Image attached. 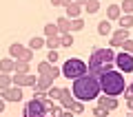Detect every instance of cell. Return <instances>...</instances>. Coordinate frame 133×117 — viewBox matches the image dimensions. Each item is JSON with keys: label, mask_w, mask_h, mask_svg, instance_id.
Here are the masks:
<instances>
[{"label": "cell", "mask_w": 133, "mask_h": 117, "mask_svg": "<svg viewBox=\"0 0 133 117\" xmlns=\"http://www.w3.org/2000/svg\"><path fill=\"white\" fill-rule=\"evenodd\" d=\"M71 91H73V97H76L78 102H93V99H98L100 93H102L100 77L87 73V75H82V77H78V80H73Z\"/></svg>", "instance_id": "1"}, {"label": "cell", "mask_w": 133, "mask_h": 117, "mask_svg": "<svg viewBox=\"0 0 133 117\" xmlns=\"http://www.w3.org/2000/svg\"><path fill=\"white\" fill-rule=\"evenodd\" d=\"M115 64V53L113 49H95L93 53H91L89 57V73L95 75V77H100L102 73H107V71H111V66Z\"/></svg>", "instance_id": "2"}, {"label": "cell", "mask_w": 133, "mask_h": 117, "mask_svg": "<svg viewBox=\"0 0 133 117\" xmlns=\"http://www.w3.org/2000/svg\"><path fill=\"white\" fill-rule=\"evenodd\" d=\"M100 86H102V93L109 95V97H118L127 91V84H124V73L120 71H107V73L100 75Z\"/></svg>", "instance_id": "3"}, {"label": "cell", "mask_w": 133, "mask_h": 117, "mask_svg": "<svg viewBox=\"0 0 133 117\" xmlns=\"http://www.w3.org/2000/svg\"><path fill=\"white\" fill-rule=\"evenodd\" d=\"M60 71H62V77H66V80H78V77L89 73V64L80 57H69V60H64Z\"/></svg>", "instance_id": "4"}, {"label": "cell", "mask_w": 133, "mask_h": 117, "mask_svg": "<svg viewBox=\"0 0 133 117\" xmlns=\"http://www.w3.org/2000/svg\"><path fill=\"white\" fill-rule=\"evenodd\" d=\"M24 117H47V108L40 97H33L24 104Z\"/></svg>", "instance_id": "5"}, {"label": "cell", "mask_w": 133, "mask_h": 117, "mask_svg": "<svg viewBox=\"0 0 133 117\" xmlns=\"http://www.w3.org/2000/svg\"><path fill=\"white\" fill-rule=\"evenodd\" d=\"M33 53H36V51H31V49H24L20 42H14V44L9 47V57H14V60L31 62V60H33Z\"/></svg>", "instance_id": "6"}, {"label": "cell", "mask_w": 133, "mask_h": 117, "mask_svg": "<svg viewBox=\"0 0 133 117\" xmlns=\"http://www.w3.org/2000/svg\"><path fill=\"white\" fill-rule=\"evenodd\" d=\"M115 66L120 73H133V55L127 51H120L115 55Z\"/></svg>", "instance_id": "7"}, {"label": "cell", "mask_w": 133, "mask_h": 117, "mask_svg": "<svg viewBox=\"0 0 133 117\" xmlns=\"http://www.w3.org/2000/svg\"><path fill=\"white\" fill-rule=\"evenodd\" d=\"M14 84L16 86H36L38 84V77L31 73H16L14 75Z\"/></svg>", "instance_id": "8"}, {"label": "cell", "mask_w": 133, "mask_h": 117, "mask_svg": "<svg viewBox=\"0 0 133 117\" xmlns=\"http://www.w3.org/2000/svg\"><path fill=\"white\" fill-rule=\"evenodd\" d=\"M2 93V99L5 102H20L22 99V86H11V89H7V91H0Z\"/></svg>", "instance_id": "9"}, {"label": "cell", "mask_w": 133, "mask_h": 117, "mask_svg": "<svg viewBox=\"0 0 133 117\" xmlns=\"http://www.w3.org/2000/svg\"><path fill=\"white\" fill-rule=\"evenodd\" d=\"M58 102L62 104V108H64V111H71V106L76 104L73 91H69V89H62V93H60V99H58Z\"/></svg>", "instance_id": "10"}, {"label": "cell", "mask_w": 133, "mask_h": 117, "mask_svg": "<svg viewBox=\"0 0 133 117\" xmlns=\"http://www.w3.org/2000/svg\"><path fill=\"white\" fill-rule=\"evenodd\" d=\"M98 106H102L107 113L115 111L118 108V97H109V95H100L98 97Z\"/></svg>", "instance_id": "11"}, {"label": "cell", "mask_w": 133, "mask_h": 117, "mask_svg": "<svg viewBox=\"0 0 133 117\" xmlns=\"http://www.w3.org/2000/svg\"><path fill=\"white\" fill-rule=\"evenodd\" d=\"M127 40H129V29H118V31L111 35L109 47H122V42H127Z\"/></svg>", "instance_id": "12"}, {"label": "cell", "mask_w": 133, "mask_h": 117, "mask_svg": "<svg viewBox=\"0 0 133 117\" xmlns=\"http://www.w3.org/2000/svg\"><path fill=\"white\" fill-rule=\"evenodd\" d=\"M56 27H58V31H60V35H62V33H71V18H66V16L58 18L56 20Z\"/></svg>", "instance_id": "13"}, {"label": "cell", "mask_w": 133, "mask_h": 117, "mask_svg": "<svg viewBox=\"0 0 133 117\" xmlns=\"http://www.w3.org/2000/svg\"><path fill=\"white\" fill-rule=\"evenodd\" d=\"M53 82H56L53 77H47V75H40V77H38V84H36V91H44V93H47V91L53 86Z\"/></svg>", "instance_id": "14"}, {"label": "cell", "mask_w": 133, "mask_h": 117, "mask_svg": "<svg viewBox=\"0 0 133 117\" xmlns=\"http://www.w3.org/2000/svg\"><path fill=\"white\" fill-rule=\"evenodd\" d=\"M120 18H122V7L120 5H109L107 7V20L113 22V20H120Z\"/></svg>", "instance_id": "15"}, {"label": "cell", "mask_w": 133, "mask_h": 117, "mask_svg": "<svg viewBox=\"0 0 133 117\" xmlns=\"http://www.w3.org/2000/svg\"><path fill=\"white\" fill-rule=\"evenodd\" d=\"M64 9H66V18H71V20L80 18V13H82V5H78V2H71V5H66Z\"/></svg>", "instance_id": "16"}, {"label": "cell", "mask_w": 133, "mask_h": 117, "mask_svg": "<svg viewBox=\"0 0 133 117\" xmlns=\"http://www.w3.org/2000/svg\"><path fill=\"white\" fill-rule=\"evenodd\" d=\"M0 71H2V73H11V71H16V60H14V57L0 60Z\"/></svg>", "instance_id": "17"}, {"label": "cell", "mask_w": 133, "mask_h": 117, "mask_svg": "<svg viewBox=\"0 0 133 117\" xmlns=\"http://www.w3.org/2000/svg\"><path fill=\"white\" fill-rule=\"evenodd\" d=\"M42 47H47V40H44V38L33 35L31 40H29V49H31V51H38V49H42Z\"/></svg>", "instance_id": "18"}, {"label": "cell", "mask_w": 133, "mask_h": 117, "mask_svg": "<svg viewBox=\"0 0 133 117\" xmlns=\"http://www.w3.org/2000/svg\"><path fill=\"white\" fill-rule=\"evenodd\" d=\"M14 86V77L9 73H0V91H7Z\"/></svg>", "instance_id": "19"}, {"label": "cell", "mask_w": 133, "mask_h": 117, "mask_svg": "<svg viewBox=\"0 0 133 117\" xmlns=\"http://www.w3.org/2000/svg\"><path fill=\"white\" fill-rule=\"evenodd\" d=\"M98 33H100V35H109V33H111V20H100V22H98Z\"/></svg>", "instance_id": "20"}, {"label": "cell", "mask_w": 133, "mask_h": 117, "mask_svg": "<svg viewBox=\"0 0 133 117\" xmlns=\"http://www.w3.org/2000/svg\"><path fill=\"white\" fill-rule=\"evenodd\" d=\"M84 11L87 13H98L100 11V0H87L84 2Z\"/></svg>", "instance_id": "21"}, {"label": "cell", "mask_w": 133, "mask_h": 117, "mask_svg": "<svg viewBox=\"0 0 133 117\" xmlns=\"http://www.w3.org/2000/svg\"><path fill=\"white\" fill-rule=\"evenodd\" d=\"M47 47H49V51H58V49L62 47V44H60V35L47 38Z\"/></svg>", "instance_id": "22"}, {"label": "cell", "mask_w": 133, "mask_h": 117, "mask_svg": "<svg viewBox=\"0 0 133 117\" xmlns=\"http://www.w3.org/2000/svg\"><path fill=\"white\" fill-rule=\"evenodd\" d=\"M14 73H29V62L16 60V71H14Z\"/></svg>", "instance_id": "23"}, {"label": "cell", "mask_w": 133, "mask_h": 117, "mask_svg": "<svg viewBox=\"0 0 133 117\" xmlns=\"http://www.w3.org/2000/svg\"><path fill=\"white\" fill-rule=\"evenodd\" d=\"M118 22H120V29H131L133 27V16H122Z\"/></svg>", "instance_id": "24"}, {"label": "cell", "mask_w": 133, "mask_h": 117, "mask_svg": "<svg viewBox=\"0 0 133 117\" xmlns=\"http://www.w3.org/2000/svg\"><path fill=\"white\" fill-rule=\"evenodd\" d=\"M122 13L124 16H133V0H122Z\"/></svg>", "instance_id": "25"}, {"label": "cell", "mask_w": 133, "mask_h": 117, "mask_svg": "<svg viewBox=\"0 0 133 117\" xmlns=\"http://www.w3.org/2000/svg\"><path fill=\"white\" fill-rule=\"evenodd\" d=\"M44 35H47V38H53V35H60V31H58L56 24H44Z\"/></svg>", "instance_id": "26"}, {"label": "cell", "mask_w": 133, "mask_h": 117, "mask_svg": "<svg viewBox=\"0 0 133 117\" xmlns=\"http://www.w3.org/2000/svg\"><path fill=\"white\" fill-rule=\"evenodd\" d=\"M60 93H62V89H58V86H51V89L47 91V97L56 102V99H60Z\"/></svg>", "instance_id": "27"}, {"label": "cell", "mask_w": 133, "mask_h": 117, "mask_svg": "<svg viewBox=\"0 0 133 117\" xmlns=\"http://www.w3.org/2000/svg\"><path fill=\"white\" fill-rule=\"evenodd\" d=\"M73 42H76V40H73L71 33H62V35H60V44H62V47H71Z\"/></svg>", "instance_id": "28"}, {"label": "cell", "mask_w": 133, "mask_h": 117, "mask_svg": "<svg viewBox=\"0 0 133 117\" xmlns=\"http://www.w3.org/2000/svg\"><path fill=\"white\" fill-rule=\"evenodd\" d=\"M82 29H84V20H82V18L71 20V33H73V31H82Z\"/></svg>", "instance_id": "29"}, {"label": "cell", "mask_w": 133, "mask_h": 117, "mask_svg": "<svg viewBox=\"0 0 133 117\" xmlns=\"http://www.w3.org/2000/svg\"><path fill=\"white\" fill-rule=\"evenodd\" d=\"M71 113H76V115H78V113H84V102H78V99H76V104L71 106Z\"/></svg>", "instance_id": "30"}, {"label": "cell", "mask_w": 133, "mask_h": 117, "mask_svg": "<svg viewBox=\"0 0 133 117\" xmlns=\"http://www.w3.org/2000/svg\"><path fill=\"white\" fill-rule=\"evenodd\" d=\"M122 51H127V53H131V55H133V40H127V42H122Z\"/></svg>", "instance_id": "31"}, {"label": "cell", "mask_w": 133, "mask_h": 117, "mask_svg": "<svg viewBox=\"0 0 133 117\" xmlns=\"http://www.w3.org/2000/svg\"><path fill=\"white\" fill-rule=\"evenodd\" d=\"M91 113H93L95 117H107V111H104V108H102V106H95V108H93V111H91Z\"/></svg>", "instance_id": "32"}, {"label": "cell", "mask_w": 133, "mask_h": 117, "mask_svg": "<svg viewBox=\"0 0 133 117\" xmlns=\"http://www.w3.org/2000/svg\"><path fill=\"white\" fill-rule=\"evenodd\" d=\"M58 60H60V57H58V51H49V55H47V62H51V64H56Z\"/></svg>", "instance_id": "33"}, {"label": "cell", "mask_w": 133, "mask_h": 117, "mask_svg": "<svg viewBox=\"0 0 133 117\" xmlns=\"http://www.w3.org/2000/svg\"><path fill=\"white\" fill-rule=\"evenodd\" d=\"M53 7H64V0H51Z\"/></svg>", "instance_id": "34"}, {"label": "cell", "mask_w": 133, "mask_h": 117, "mask_svg": "<svg viewBox=\"0 0 133 117\" xmlns=\"http://www.w3.org/2000/svg\"><path fill=\"white\" fill-rule=\"evenodd\" d=\"M5 106H7V102L2 97H0V113H5Z\"/></svg>", "instance_id": "35"}, {"label": "cell", "mask_w": 133, "mask_h": 117, "mask_svg": "<svg viewBox=\"0 0 133 117\" xmlns=\"http://www.w3.org/2000/svg\"><path fill=\"white\" fill-rule=\"evenodd\" d=\"M73 115H76V113H71V111H66V113L62 111V115H60V117H73Z\"/></svg>", "instance_id": "36"}, {"label": "cell", "mask_w": 133, "mask_h": 117, "mask_svg": "<svg viewBox=\"0 0 133 117\" xmlns=\"http://www.w3.org/2000/svg\"><path fill=\"white\" fill-rule=\"evenodd\" d=\"M71 2H76V0H64V7H66V5H71Z\"/></svg>", "instance_id": "37"}, {"label": "cell", "mask_w": 133, "mask_h": 117, "mask_svg": "<svg viewBox=\"0 0 133 117\" xmlns=\"http://www.w3.org/2000/svg\"><path fill=\"white\" fill-rule=\"evenodd\" d=\"M76 2H78V5H82V7H84V2H87V0H76Z\"/></svg>", "instance_id": "38"}, {"label": "cell", "mask_w": 133, "mask_h": 117, "mask_svg": "<svg viewBox=\"0 0 133 117\" xmlns=\"http://www.w3.org/2000/svg\"><path fill=\"white\" fill-rule=\"evenodd\" d=\"M129 91H131V93H133V82H131V86H129Z\"/></svg>", "instance_id": "39"}, {"label": "cell", "mask_w": 133, "mask_h": 117, "mask_svg": "<svg viewBox=\"0 0 133 117\" xmlns=\"http://www.w3.org/2000/svg\"><path fill=\"white\" fill-rule=\"evenodd\" d=\"M127 117H133V115H127Z\"/></svg>", "instance_id": "40"}]
</instances>
